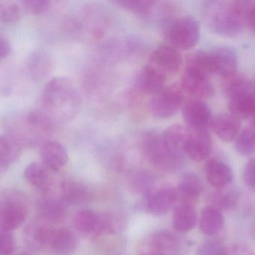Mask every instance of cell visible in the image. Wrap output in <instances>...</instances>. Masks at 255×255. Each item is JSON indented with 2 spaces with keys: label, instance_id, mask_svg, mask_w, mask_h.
<instances>
[{
  "label": "cell",
  "instance_id": "obj_33",
  "mask_svg": "<svg viewBox=\"0 0 255 255\" xmlns=\"http://www.w3.org/2000/svg\"><path fill=\"white\" fill-rule=\"evenodd\" d=\"M235 148L243 156H250L255 152V128H246L240 132L235 139Z\"/></svg>",
  "mask_w": 255,
  "mask_h": 255
},
{
  "label": "cell",
  "instance_id": "obj_21",
  "mask_svg": "<svg viewBox=\"0 0 255 255\" xmlns=\"http://www.w3.org/2000/svg\"><path fill=\"white\" fill-rule=\"evenodd\" d=\"M51 170L43 162H34L29 164L24 170L26 181L36 189L47 190L52 183Z\"/></svg>",
  "mask_w": 255,
  "mask_h": 255
},
{
  "label": "cell",
  "instance_id": "obj_3",
  "mask_svg": "<svg viewBox=\"0 0 255 255\" xmlns=\"http://www.w3.org/2000/svg\"><path fill=\"white\" fill-rule=\"evenodd\" d=\"M201 35L198 20L186 15L172 20L168 25L166 36L171 45L178 50H188L198 44Z\"/></svg>",
  "mask_w": 255,
  "mask_h": 255
},
{
  "label": "cell",
  "instance_id": "obj_8",
  "mask_svg": "<svg viewBox=\"0 0 255 255\" xmlns=\"http://www.w3.org/2000/svg\"><path fill=\"white\" fill-rule=\"evenodd\" d=\"M149 65L154 67L168 77L175 74L182 65V56L178 49L171 45L156 47L150 55Z\"/></svg>",
  "mask_w": 255,
  "mask_h": 255
},
{
  "label": "cell",
  "instance_id": "obj_18",
  "mask_svg": "<svg viewBox=\"0 0 255 255\" xmlns=\"http://www.w3.org/2000/svg\"><path fill=\"white\" fill-rule=\"evenodd\" d=\"M212 129L218 138L223 141H234L240 134V119L232 114H221L213 119Z\"/></svg>",
  "mask_w": 255,
  "mask_h": 255
},
{
  "label": "cell",
  "instance_id": "obj_45",
  "mask_svg": "<svg viewBox=\"0 0 255 255\" xmlns=\"http://www.w3.org/2000/svg\"><path fill=\"white\" fill-rule=\"evenodd\" d=\"M253 85H254V89H255V82H253Z\"/></svg>",
  "mask_w": 255,
  "mask_h": 255
},
{
  "label": "cell",
  "instance_id": "obj_44",
  "mask_svg": "<svg viewBox=\"0 0 255 255\" xmlns=\"http://www.w3.org/2000/svg\"><path fill=\"white\" fill-rule=\"evenodd\" d=\"M252 127L253 128H255V114L254 115L253 117L252 118Z\"/></svg>",
  "mask_w": 255,
  "mask_h": 255
},
{
  "label": "cell",
  "instance_id": "obj_29",
  "mask_svg": "<svg viewBox=\"0 0 255 255\" xmlns=\"http://www.w3.org/2000/svg\"><path fill=\"white\" fill-rule=\"evenodd\" d=\"M52 68L53 64L50 55L41 50L32 53L28 61L29 74L36 80H41L49 75Z\"/></svg>",
  "mask_w": 255,
  "mask_h": 255
},
{
  "label": "cell",
  "instance_id": "obj_35",
  "mask_svg": "<svg viewBox=\"0 0 255 255\" xmlns=\"http://www.w3.org/2000/svg\"><path fill=\"white\" fill-rule=\"evenodd\" d=\"M21 16L22 8L17 2L12 0L0 1V19L2 23H17Z\"/></svg>",
  "mask_w": 255,
  "mask_h": 255
},
{
  "label": "cell",
  "instance_id": "obj_42",
  "mask_svg": "<svg viewBox=\"0 0 255 255\" xmlns=\"http://www.w3.org/2000/svg\"><path fill=\"white\" fill-rule=\"evenodd\" d=\"M246 25L251 30L255 32V2H252L248 9L246 14Z\"/></svg>",
  "mask_w": 255,
  "mask_h": 255
},
{
  "label": "cell",
  "instance_id": "obj_24",
  "mask_svg": "<svg viewBox=\"0 0 255 255\" xmlns=\"http://www.w3.org/2000/svg\"><path fill=\"white\" fill-rule=\"evenodd\" d=\"M178 199L183 204H191L198 198L202 191L201 180L191 173L185 174L180 179L177 186Z\"/></svg>",
  "mask_w": 255,
  "mask_h": 255
},
{
  "label": "cell",
  "instance_id": "obj_20",
  "mask_svg": "<svg viewBox=\"0 0 255 255\" xmlns=\"http://www.w3.org/2000/svg\"><path fill=\"white\" fill-rule=\"evenodd\" d=\"M178 246L177 237L169 231H158L149 237L142 254L155 252L167 255V252H174L177 250Z\"/></svg>",
  "mask_w": 255,
  "mask_h": 255
},
{
  "label": "cell",
  "instance_id": "obj_37",
  "mask_svg": "<svg viewBox=\"0 0 255 255\" xmlns=\"http://www.w3.org/2000/svg\"><path fill=\"white\" fill-rule=\"evenodd\" d=\"M197 255H227L225 246L216 240H207L197 251Z\"/></svg>",
  "mask_w": 255,
  "mask_h": 255
},
{
  "label": "cell",
  "instance_id": "obj_14",
  "mask_svg": "<svg viewBox=\"0 0 255 255\" xmlns=\"http://www.w3.org/2000/svg\"><path fill=\"white\" fill-rule=\"evenodd\" d=\"M167 76L152 65H146L135 78V86L140 92L156 95L164 89Z\"/></svg>",
  "mask_w": 255,
  "mask_h": 255
},
{
  "label": "cell",
  "instance_id": "obj_31",
  "mask_svg": "<svg viewBox=\"0 0 255 255\" xmlns=\"http://www.w3.org/2000/svg\"><path fill=\"white\" fill-rule=\"evenodd\" d=\"M88 196V189L84 184L75 180H67L62 184V198L66 205L83 202Z\"/></svg>",
  "mask_w": 255,
  "mask_h": 255
},
{
  "label": "cell",
  "instance_id": "obj_7",
  "mask_svg": "<svg viewBox=\"0 0 255 255\" xmlns=\"http://www.w3.org/2000/svg\"><path fill=\"white\" fill-rule=\"evenodd\" d=\"M183 117L189 130H208L213 119L209 106L202 100L192 99L183 106Z\"/></svg>",
  "mask_w": 255,
  "mask_h": 255
},
{
  "label": "cell",
  "instance_id": "obj_19",
  "mask_svg": "<svg viewBox=\"0 0 255 255\" xmlns=\"http://www.w3.org/2000/svg\"><path fill=\"white\" fill-rule=\"evenodd\" d=\"M77 248L75 234L65 228H55L50 238L48 249L57 255H71Z\"/></svg>",
  "mask_w": 255,
  "mask_h": 255
},
{
  "label": "cell",
  "instance_id": "obj_26",
  "mask_svg": "<svg viewBox=\"0 0 255 255\" xmlns=\"http://www.w3.org/2000/svg\"><path fill=\"white\" fill-rule=\"evenodd\" d=\"M74 225L81 234L100 236L101 215L93 210H81L74 216Z\"/></svg>",
  "mask_w": 255,
  "mask_h": 255
},
{
  "label": "cell",
  "instance_id": "obj_28",
  "mask_svg": "<svg viewBox=\"0 0 255 255\" xmlns=\"http://www.w3.org/2000/svg\"><path fill=\"white\" fill-rule=\"evenodd\" d=\"M231 114L239 119L252 118L255 114V92L245 94L229 100Z\"/></svg>",
  "mask_w": 255,
  "mask_h": 255
},
{
  "label": "cell",
  "instance_id": "obj_36",
  "mask_svg": "<svg viewBox=\"0 0 255 255\" xmlns=\"http://www.w3.org/2000/svg\"><path fill=\"white\" fill-rule=\"evenodd\" d=\"M116 3L138 15L147 16L151 12L156 2L150 0H124L116 1Z\"/></svg>",
  "mask_w": 255,
  "mask_h": 255
},
{
  "label": "cell",
  "instance_id": "obj_32",
  "mask_svg": "<svg viewBox=\"0 0 255 255\" xmlns=\"http://www.w3.org/2000/svg\"><path fill=\"white\" fill-rule=\"evenodd\" d=\"M185 69L204 74L210 77V76L213 75V71L209 51L198 50L192 53L186 61Z\"/></svg>",
  "mask_w": 255,
  "mask_h": 255
},
{
  "label": "cell",
  "instance_id": "obj_22",
  "mask_svg": "<svg viewBox=\"0 0 255 255\" xmlns=\"http://www.w3.org/2000/svg\"><path fill=\"white\" fill-rule=\"evenodd\" d=\"M222 89L228 100L245 94L255 92L253 82L251 81L244 74L237 72L224 78Z\"/></svg>",
  "mask_w": 255,
  "mask_h": 255
},
{
  "label": "cell",
  "instance_id": "obj_10",
  "mask_svg": "<svg viewBox=\"0 0 255 255\" xmlns=\"http://www.w3.org/2000/svg\"><path fill=\"white\" fill-rule=\"evenodd\" d=\"M190 131L183 125H172L162 134L164 144L171 156L181 163L186 155V144Z\"/></svg>",
  "mask_w": 255,
  "mask_h": 255
},
{
  "label": "cell",
  "instance_id": "obj_41",
  "mask_svg": "<svg viewBox=\"0 0 255 255\" xmlns=\"http://www.w3.org/2000/svg\"><path fill=\"white\" fill-rule=\"evenodd\" d=\"M11 53V44L6 37L1 35L0 37V57L4 59Z\"/></svg>",
  "mask_w": 255,
  "mask_h": 255
},
{
  "label": "cell",
  "instance_id": "obj_4",
  "mask_svg": "<svg viewBox=\"0 0 255 255\" xmlns=\"http://www.w3.org/2000/svg\"><path fill=\"white\" fill-rule=\"evenodd\" d=\"M185 103L184 91L181 86H171L154 95L149 104V110L155 119H169L183 109Z\"/></svg>",
  "mask_w": 255,
  "mask_h": 255
},
{
  "label": "cell",
  "instance_id": "obj_27",
  "mask_svg": "<svg viewBox=\"0 0 255 255\" xmlns=\"http://www.w3.org/2000/svg\"><path fill=\"white\" fill-rule=\"evenodd\" d=\"M224 217L220 210L210 206L203 209L200 216L199 228L207 236L218 234L223 228Z\"/></svg>",
  "mask_w": 255,
  "mask_h": 255
},
{
  "label": "cell",
  "instance_id": "obj_17",
  "mask_svg": "<svg viewBox=\"0 0 255 255\" xmlns=\"http://www.w3.org/2000/svg\"><path fill=\"white\" fill-rule=\"evenodd\" d=\"M207 180L213 187L224 189L232 182L234 173L229 165L219 159H212L206 164Z\"/></svg>",
  "mask_w": 255,
  "mask_h": 255
},
{
  "label": "cell",
  "instance_id": "obj_11",
  "mask_svg": "<svg viewBox=\"0 0 255 255\" xmlns=\"http://www.w3.org/2000/svg\"><path fill=\"white\" fill-rule=\"evenodd\" d=\"M181 87L195 99L202 101L210 98L214 92L210 77L186 69L182 76Z\"/></svg>",
  "mask_w": 255,
  "mask_h": 255
},
{
  "label": "cell",
  "instance_id": "obj_13",
  "mask_svg": "<svg viewBox=\"0 0 255 255\" xmlns=\"http://www.w3.org/2000/svg\"><path fill=\"white\" fill-rule=\"evenodd\" d=\"M189 139L186 144V155L195 162H201L208 157L211 153V135L208 130H189Z\"/></svg>",
  "mask_w": 255,
  "mask_h": 255
},
{
  "label": "cell",
  "instance_id": "obj_9",
  "mask_svg": "<svg viewBox=\"0 0 255 255\" xmlns=\"http://www.w3.org/2000/svg\"><path fill=\"white\" fill-rule=\"evenodd\" d=\"M213 74L226 78L237 72L238 57L232 47L219 46L209 51Z\"/></svg>",
  "mask_w": 255,
  "mask_h": 255
},
{
  "label": "cell",
  "instance_id": "obj_34",
  "mask_svg": "<svg viewBox=\"0 0 255 255\" xmlns=\"http://www.w3.org/2000/svg\"><path fill=\"white\" fill-rule=\"evenodd\" d=\"M238 192L234 189H220L213 195V207L218 210H228L234 208L239 200Z\"/></svg>",
  "mask_w": 255,
  "mask_h": 255
},
{
  "label": "cell",
  "instance_id": "obj_5",
  "mask_svg": "<svg viewBox=\"0 0 255 255\" xmlns=\"http://www.w3.org/2000/svg\"><path fill=\"white\" fill-rule=\"evenodd\" d=\"M141 141L146 157L154 166L165 171H173L180 165L167 150L162 135L156 131L144 132Z\"/></svg>",
  "mask_w": 255,
  "mask_h": 255
},
{
  "label": "cell",
  "instance_id": "obj_30",
  "mask_svg": "<svg viewBox=\"0 0 255 255\" xmlns=\"http://www.w3.org/2000/svg\"><path fill=\"white\" fill-rule=\"evenodd\" d=\"M66 204L61 198H43L39 204L40 213L44 220L49 222H57L63 219Z\"/></svg>",
  "mask_w": 255,
  "mask_h": 255
},
{
  "label": "cell",
  "instance_id": "obj_23",
  "mask_svg": "<svg viewBox=\"0 0 255 255\" xmlns=\"http://www.w3.org/2000/svg\"><path fill=\"white\" fill-rule=\"evenodd\" d=\"M21 153V144L12 135L4 134L0 136V168L6 169L15 162Z\"/></svg>",
  "mask_w": 255,
  "mask_h": 255
},
{
  "label": "cell",
  "instance_id": "obj_40",
  "mask_svg": "<svg viewBox=\"0 0 255 255\" xmlns=\"http://www.w3.org/2000/svg\"><path fill=\"white\" fill-rule=\"evenodd\" d=\"M243 177L248 186L255 188V159H251L246 164Z\"/></svg>",
  "mask_w": 255,
  "mask_h": 255
},
{
  "label": "cell",
  "instance_id": "obj_46",
  "mask_svg": "<svg viewBox=\"0 0 255 255\" xmlns=\"http://www.w3.org/2000/svg\"><path fill=\"white\" fill-rule=\"evenodd\" d=\"M29 255V254H22V255Z\"/></svg>",
  "mask_w": 255,
  "mask_h": 255
},
{
  "label": "cell",
  "instance_id": "obj_15",
  "mask_svg": "<svg viewBox=\"0 0 255 255\" xmlns=\"http://www.w3.org/2000/svg\"><path fill=\"white\" fill-rule=\"evenodd\" d=\"M44 222H35L26 228L24 240L26 245L34 251L48 249L50 238L55 228Z\"/></svg>",
  "mask_w": 255,
  "mask_h": 255
},
{
  "label": "cell",
  "instance_id": "obj_2",
  "mask_svg": "<svg viewBox=\"0 0 255 255\" xmlns=\"http://www.w3.org/2000/svg\"><path fill=\"white\" fill-rule=\"evenodd\" d=\"M252 2H210L206 5L207 23L212 30L224 37H235L246 24V14Z\"/></svg>",
  "mask_w": 255,
  "mask_h": 255
},
{
  "label": "cell",
  "instance_id": "obj_16",
  "mask_svg": "<svg viewBox=\"0 0 255 255\" xmlns=\"http://www.w3.org/2000/svg\"><path fill=\"white\" fill-rule=\"evenodd\" d=\"M40 155L43 163L53 171L62 169L68 161V153L65 146L56 141L43 143Z\"/></svg>",
  "mask_w": 255,
  "mask_h": 255
},
{
  "label": "cell",
  "instance_id": "obj_12",
  "mask_svg": "<svg viewBox=\"0 0 255 255\" xmlns=\"http://www.w3.org/2000/svg\"><path fill=\"white\" fill-rule=\"evenodd\" d=\"M178 199L177 189L171 186H164L146 194L147 210L156 216L168 213Z\"/></svg>",
  "mask_w": 255,
  "mask_h": 255
},
{
  "label": "cell",
  "instance_id": "obj_25",
  "mask_svg": "<svg viewBox=\"0 0 255 255\" xmlns=\"http://www.w3.org/2000/svg\"><path fill=\"white\" fill-rule=\"evenodd\" d=\"M198 219L196 210L191 204H183L174 209L173 227L179 233H187L195 226Z\"/></svg>",
  "mask_w": 255,
  "mask_h": 255
},
{
  "label": "cell",
  "instance_id": "obj_43",
  "mask_svg": "<svg viewBox=\"0 0 255 255\" xmlns=\"http://www.w3.org/2000/svg\"><path fill=\"white\" fill-rule=\"evenodd\" d=\"M141 255H165L163 254L155 253V252H147V253L141 254Z\"/></svg>",
  "mask_w": 255,
  "mask_h": 255
},
{
  "label": "cell",
  "instance_id": "obj_39",
  "mask_svg": "<svg viewBox=\"0 0 255 255\" xmlns=\"http://www.w3.org/2000/svg\"><path fill=\"white\" fill-rule=\"evenodd\" d=\"M21 4L29 12L39 14L45 12L50 8L51 2L47 0H23Z\"/></svg>",
  "mask_w": 255,
  "mask_h": 255
},
{
  "label": "cell",
  "instance_id": "obj_6",
  "mask_svg": "<svg viewBox=\"0 0 255 255\" xmlns=\"http://www.w3.org/2000/svg\"><path fill=\"white\" fill-rule=\"evenodd\" d=\"M27 216L24 201L19 196L6 195L0 207V229L11 232L24 224Z\"/></svg>",
  "mask_w": 255,
  "mask_h": 255
},
{
  "label": "cell",
  "instance_id": "obj_1",
  "mask_svg": "<svg viewBox=\"0 0 255 255\" xmlns=\"http://www.w3.org/2000/svg\"><path fill=\"white\" fill-rule=\"evenodd\" d=\"M42 110L54 124L73 120L80 113L82 98L74 83L68 77L50 79L41 92Z\"/></svg>",
  "mask_w": 255,
  "mask_h": 255
},
{
  "label": "cell",
  "instance_id": "obj_38",
  "mask_svg": "<svg viewBox=\"0 0 255 255\" xmlns=\"http://www.w3.org/2000/svg\"><path fill=\"white\" fill-rule=\"evenodd\" d=\"M16 249V242L11 231L0 229V253L10 255Z\"/></svg>",
  "mask_w": 255,
  "mask_h": 255
}]
</instances>
